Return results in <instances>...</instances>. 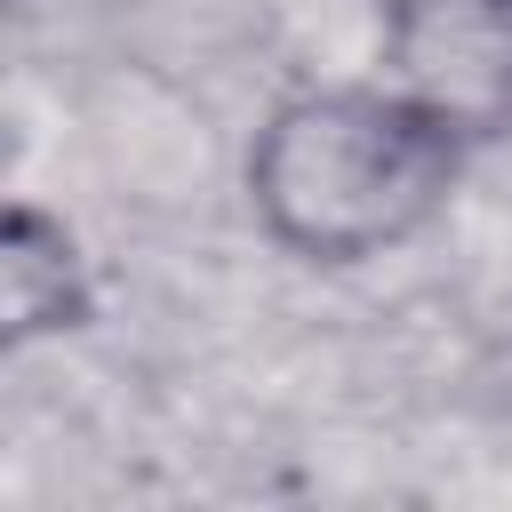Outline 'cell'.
I'll use <instances>...</instances> for the list:
<instances>
[{"mask_svg": "<svg viewBox=\"0 0 512 512\" xmlns=\"http://www.w3.org/2000/svg\"><path fill=\"white\" fill-rule=\"evenodd\" d=\"M472 160V128L392 80H328L280 96L248 152L240 192L256 232L296 264H376L440 224Z\"/></svg>", "mask_w": 512, "mask_h": 512, "instance_id": "cell-1", "label": "cell"}, {"mask_svg": "<svg viewBox=\"0 0 512 512\" xmlns=\"http://www.w3.org/2000/svg\"><path fill=\"white\" fill-rule=\"evenodd\" d=\"M384 24L392 88L464 120L472 136L512 120V0H368Z\"/></svg>", "mask_w": 512, "mask_h": 512, "instance_id": "cell-2", "label": "cell"}, {"mask_svg": "<svg viewBox=\"0 0 512 512\" xmlns=\"http://www.w3.org/2000/svg\"><path fill=\"white\" fill-rule=\"evenodd\" d=\"M0 312H8V344H40L88 320V256L72 224L32 200H16L0 224Z\"/></svg>", "mask_w": 512, "mask_h": 512, "instance_id": "cell-3", "label": "cell"}]
</instances>
